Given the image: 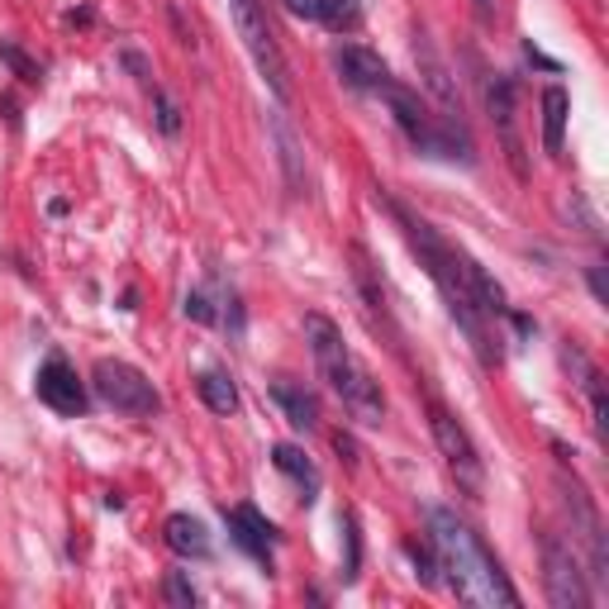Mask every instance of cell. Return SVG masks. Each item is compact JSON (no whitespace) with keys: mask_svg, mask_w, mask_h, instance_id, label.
I'll use <instances>...</instances> for the list:
<instances>
[{"mask_svg":"<svg viewBox=\"0 0 609 609\" xmlns=\"http://www.w3.org/2000/svg\"><path fill=\"white\" fill-rule=\"evenodd\" d=\"M271 134H277V144H281V162H287V176H291V186H301V144H295V134H291V124L287 120H271Z\"/></svg>","mask_w":609,"mask_h":609,"instance_id":"20","label":"cell"},{"mask_svg":"<svg viewBox=\"0 0 609 609\" xmlns=\"http://www.w3.org/2000/svg\"><path fill=\"white\" fill-rule=\"evenodd\" d=\"M590 291H595V301H600V305L609 301V295H605V271L600 267H590Z\"/></svg>","mask_w":609,"mask_h":609,"instance_id":"26","label":"cell"},{"mask_svg":"<svg viewBox=\"0 0 609 609\" xmlns=\"http://www.w3.org/2000/svg\"><path fill=\"white\" fill-rule=\"evenodd\" d=\"M395 215H400V224H405V239H410V248L424 257V267H429V277L438 281V291H443V301H448V315L462 324V333L472 339V348L482 353L486 367H496L500 362V343L490 339V329H486V319H482V309L472 305V295H466L462 287V271H458V248L452 243H443L438 233L424 224V219H414L405 205H395Z\"/></svg>","mask_w":609,"mask_h":609,"instance_id":"3","label":"cell"},{"mask_svg":"<svg viewBox=\"0 0 609 609\" xmlns=\"http://www.w3.org/2000/svg\"><path fill=\"white\" fill-rule=\"evenodd\" d=\"M315 20H324L333 34H353L362 24V0H315Z\"/></svg>","mask_w":609,"mask_h":609,"instance_id":"19","label":"cell"},{"mask_svg":"<svg viewBox=\"0 0 609 609\" xmlns=\"http://www.w3.org/2000/svg\"><path fill=\"white\" fill-rule=\"evenodd\" d=\"M543 586H548V600L557 609H586L590 595H586V576H581L572 548H567L557 534H543Z\"/></svg>","mask_w":609,"mask_h":609,"instance_id":"7","label":"cell"},{"mask_svg":"<svg viewBox=\"0 0 609 609\" xmlns=\"http://www.w3.org/2000/svg\"><path fill=\"white\" fill-rule=\"evenodd\" d=\"M34 391H38V400H44L48 410L68 414V419H72V414H86V386L76 381V372L62 357H48L44 367H38Z\"/></svg>","mask_w":609,"mask_h":609,"instance_id":"8","label":"cell"},{"mask_svg":"<svg viewBox=\"0 0 609 609\" xmlns=\"http://www.w3.org/2000/svg\"><path fill=\"white\" fill-rule=\"evenodd\" d=\"M405 552H410V562L419 567V581L424 586H438V557L429 548H419V543H405Z\"/></svg>","mask_w":609,"mask_h":609,"instance_id":"21","label":"cell"},{"mask_svg":"<svg viewBox=\"0 0 609 609\" xmlns=\"http://www.w3.org/2000/svg\"><path fill=\"white\" fill-rule=\"evenodd\" d=\"M476 15H482V24L496 20V0H476Z\"/></svg>","mask_w":609,"mask_h":609,"instance_id":"28","label":"cell"},{"mask_svg":"<svg viewBox=\"0 0 609 609\" xmlns=\"http://www.w3.org/2000/svg\"><path fill=\"white\" fill-rule=\"evenodd\" d=\"M429 548L438 557V572H448V586L458 600L482 605V609H514L520 590L510 586L504 567L496 562V552L482 543L466 520H458L452 510H429Z\"/></svg>","mask_w":609,"mask_h":609,"instance_id":"1","label":"cell"},{"mask_svg":"<svg viewBox=\"0 0 609 609\" xmlns=\"http://www.w3.org/2000/svg\"><path fill=\"white\" fill-rule=\"evenodd\" d=\"M333 68H339V76L353 90H381L386 82H391V68H386V58L372 53V48H362V44L339 48V53H333Z\"/></svg>","mask_w":609,"mask_h":609,"instance_id":"10","label":"cell"},{"mask_svg":"<svg viewBox=\"0 0 609 609\" xmlns=\"http://www.w3.org/2000/svg\"><path fill=\"white\" fill-rule=\"evenodd\" d=\"M414 62H419V76H424V86L438 96V106L448 110V120H462V96H458V82H452V72H448V62L438 58V48L429 44V34H414Z\"/></svg>","mask_w":609,"mask_h":609,"instance_id":"9","label":"cell"},{"mask_svg":"<svg viewBox=\"0 0 609 609\" xmlns=\"http://www.w3.org/2000/svg\"><path fill=\"white\" fill-rule=\"evenodd\" d=\"M271 400L281 405V414H287L291 429L309 434L319 424V400L305 391V386H291V381H271Z\"/></svg>","mask_w":609,"mask_h":609,"instance_id":"14","label":"cell"},{"mask_svg":"<svg viewBox=\"0 0 609 609\" xmlns=\"http://www.w3.org/2000/svg\"><path fill=\"white\" fill-rule=\"evenodd\" d=\"M229 10H233V24H239V38H243V48L253 53L257 62V72L267 76V86H271V96L287 106L291 100V72H287V58H281V44H277V34H271V24H267V10H263V0H229Z\"/></svg>","mask_w":609,"mask_h":609,"instance_id":"4","label":"cell"},{"mask_svg":"<svg viewBox=\"0 0 609 609\" xmlns=\"http://www.w3.org/2000/svg\"><path fill=\"white\" fill-rule=\"evenodd\" d=\"M186 315H191V319H200V324H210V319H215V309H210V301H205V295H186Z\"/></svg>","mask_w":609,"mask_h":609,"instance_id":"25","label":"cell"},{"mask_svg":"<svg viewBox=\"0 0 609 609\" xmlns=\"http://www.w3.org/2000/svg\"><path fill=\"white\" fill-rule=\"evenodd\" d=\"M162 595H167L172 605H196V590H191V581L181 576V572H172V576L162 581Z\"/></svg>","mask_w":609,"mask_h":609,"instance_id":"23","label":"cell"},{"mask_svg":"<svg viewBox=\"0 0 609 609\" xmlns=\"http://www.w3.org/2000/svg\"><path fill=\"white\" fill-rule=\"evenodd\" d=\"M486 106H490V120L500 124V134H504V148H510L514 167H520V172H524L520 138H514V82H510V76H496V82L486 86Z\"/></svg>","mask_w":609,"mask_h":609,"instance_id":"13","label":"cell"},{"mask_svg":"<svg viewBox=\"0 0 609 609\" xmlns=\"http://www.w3.org/2000/svg\"><path fill=\"white\" fill-rule=\"evenodd\" d=\"M162 538L176 557H210V534H205V524L196 514H172L162 524Z\"/></svg>","mask_w":609,"mask_h":609,"instance_id":"15","label":"cell"},{"mask_svg":"<svg viewBox=\"0 0 609 609\" xmlns=\"http://www.w3.org/2000/svg\"><path fill=\"white\" fill-rule=\"evenodd\" d=\"M271 462H277V472H281V476H291V482L305 490V500H315V490H319V472H315V462H309L301 448L277 443V448H271Z\"/></svg>","mask_w":609,"mask_h":609,"instance_id":"16","label":"cell"},{"mask_svg":"<svg viewBox=\"0 0 609 609\" xmlns=\"http://www.w3.org/2000/svg\"><path fill=\"white\" fill-rule=\"evenodd\" d=\"M0 58H5V62H10V68H15V72L24 76V82H29V86H34V82H44V72H38V68H34V62H29V58H24V53H20V48H10V44H5V48H0Z\"/></svg>","mask_w":609,"mask_h":609,"instance_id":"24","label":"cell"},{"mask_svg":"<svg viewBox=\"0 0 609 609\" xmlns=\"http://www.w3.org/2000/svg\"><path fill=\"white\" fill-rule=\"evenodd\" d=\"M196 391L205 400V410H215V414L239 410V386H233V377H224V372H205V377L196 381Z\"/></svg>","mask_w":609,"mask_h":609,"instance_id":"18","label":"cell"},{"mask_svg":"<svg viewBox=\"0 0 609 609\" xmlns=\"http://www.w3.org/2000/svg\"><path fill=\"white\" fill-rule=\"evenodd\" d=\"M458 271H462V287H466V295H472V305L482 309V315H504V291H500V281L490 277V271L476 263V257H466L462 248H458Z\"/></svg>","mask_w":609,"mask_h":609,"instance_id":"12","label":"cell"},{"mask_svg":"<svg viewBox=\"0 0 609 609\" xmlns=\"http://www.w3.org/2000/svg\"><path fill=\"white\" fill-rule=\"evenodd\" d=\"M90 386H96V395L120 414H158L162 410V395L153 391V381L120 357H100L96 372H90Z\"/></svg>","mask_w":609,"mask_h":609,"instance_id":"6","label":"cell"},{"mask_svg":"<svg viewBox=\"0 0 609 609\" xmlns=\"http://www.w3.org/2000/svg\"><path fill=\"white\" fill-rule=\"evenodd\" d=\"M567 110H572V100H567L562 86H548V90H543V148H548V153H562Z\"/></svg>","mask_w":609,"mask_h":609,"instance_id":"17","label":"cell"},{"mask_svg":"<svg viewBox=\"0 0 609 609\" xmlns=\"http://www.w3.org/2000/svg\"><path fill=\"white\" fill-rule=\"evenodd\" d=\"M429 424H434V443H438V452H443V462H448L458 490H462V496H472V500H482L486 466H482V452H476L472 434H466L443 405H429Z\"/></svg>","mask_w":609,"mask_h":609,"instance_id":"5","label":"cell"},{"mask_svg":"<svg viewBox=\"0 0 609 609\" xmlns=\"http://www.w3.org/2000/svg\"><path fill=\"white\" fill-rule=\"evenodd\" d=\"M291 15H315V0H287Z\"/></svg>","mask_w":609,"mask_h":609,"instance_id":"27","label":"cell"},{"mask_svg":"<svg viewBox=\"0 0 609 609\" xmlns=\"http://www.w3.org/2000/svg\"><path fill=\"white\" fill-rule=\"evenodd\" d=\"M153 106H158V124H162V134H176V129H181V110H176V100L167 96V90L153 86Z\"/></svg>","mask_w":609,"mask_h":609,"instance_id":"22","label":"cell"},{"mask_svg":"<svg viewBox=\"0 0 609 609\" xmlns=\"http://www.w3.org/2000/svg\"><path fill=\"white\" fill-rule=\"evenodd\" d=\"M229 534L248 557L257 562H271V543H277V528L267 524V514H257L253 504H233L229 510Z\"/></svg>","mask_w":609,"mask_h":609,"instance_id":"11","label":"cell"},{"mask_svg":"<svg viewBox=\"0 0 609 609\" xmlns=\"http://www.w3.org/2000/svg\"><path fill=\"white\" fill-rule=\"evenodd\" d=\"M305 343L309 353H315L324 381H329V391L343 400V410L353 414L357 424H367V429H377L386 419V395H381V381L367 372V362H362L353 348L343 343L339 324L324 319V315H305Z\"/></svg>","mask_w":609,"mask_h":609,"instance_id":"2","label":"cell"}]
</instances>
